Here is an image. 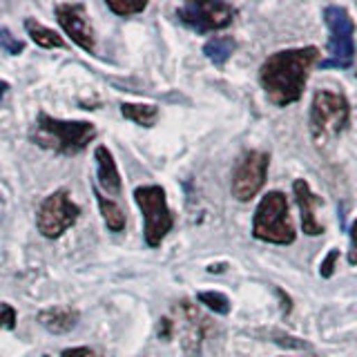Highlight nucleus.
<instances>
[{
	"mask_svg": "<svg viewBox=\"0 0 357 357\" xmlns=\"http://www.w3.org/2000/svg\"><path fill=\"white\" fill-rule=\"evenodd\" d=\"M324 20H326L331 38H328V52L331 56L321 61V70H349L355 63V22L349 16L346 7L328 5L324 9Z\"/></svg>",
	"mask_w": 357,
	"mask_h": 357,
	"instance_id": "6",
	"label": "nucleus"
},
{
	"mask_svg": "<svg viewBox=\"0 0 357 357\" xmlns=\"http://www.w3.org/2000/svg\"><path fill=\"white\" fill-rule=\"evenodd\" d=\"M25 29H27V36L43 50H56V47H63V45H65V40L54 29L45 27V25H40V22L31 20V18L25 20Z\"/></svg>",
	"mask_w": 357,
	"mask_h": 357,
	"instance_id": "17",
	"label": "nucleus"
},
{
	"mask_svg": "<svg viewBox=\"0 0 357 357\" xmlns=\"http://www.w3.org/2000/svg\"><path fill=\"white\" fill-rule=\"evenodd\" d=\"M176 16L185 27L195 29L197 33H208L226 29L237 16V9L219 0H190L176 9Z\"/></svg>",
	"mask_w": 357,
	"mask_h": 357,
	"instance_id": "8",
	"label": "nucleus"
},
{
	"mask_svg": "<svg viewBox=\"0 0 357 357\" xmlns=\"http://www.w3.org/2000/svg\"><path fill=\"white\" fill-rule=\"evenodd\" d=\"M268 165H271V154L268 152H243L232 170V197L237 201H250L259 195L268 178Z\"/></svg>",
	"mask_w": 357,
	"mask_h": 357,
	"instance_id": "9",
	"label": "nucleus"
},
{
	"mask_svg": "<svg viewBox=\"0 0 357 357\" xmlns=\"http://www.w3.org/2000/svg\"><path fill=\"white\" fill-rule=\"evenodd\" d=\"M0 328L14 331L16 328V310L9 304H0Z\"/></svg>",
	"mask_w": 357,
	"mask_h": 357,
	"instance_id": "22",
	"label": "nucleus"
},
{
	"mask_svg": "<svg viewBox=\"0 0 357 357\" xmlns=\"http://www.w3.org/2000/svg\"><path fill=\"white\" fill-rule=\"evenodd\" d=\"M237 50V40L232 36H215L204 45V54L215 65H223Z\"/></svg>",
	"mask_w": 357,
	"mask_h": 357,
	"instance_id": "18",
	"label": "nucleus"
},
{
	"mask_svg": "<svg viewBox=\"0 0 357 357\" xmlns=\"http://www.w3.org/2000/svg\"><path fill=\"white\" fill-rule=\"evenodd\" d=\"M197 299L217 315H228L230 312V299L223 293H217V290H204V293L197 295Z\"/></svg>",
	"mask_w": 357,
	"mask_h": 357,
	"instance_id": "19",
	"label": "nucleus"
},
{
	"mask_svg": "<svg viewBox=\"0 0 357 357\" xmlns=\"http://www.w3.org/2000/svg\"><path fill=\"white\" fill-rule=\"evenodd\" d=\"M0 47H3L5 52H9V54L18 56L22 50H25V43L18 40L9 29H0Z\"/></svg>",
	"mask_w": 357,
	"mask_h": 357,
	"instance_id": "21",
	"label": "nucleus"
},
{
	"mask_svg": "<svg viewBox=\"0 0 357 357\" xmlns=\"http://www.w3.org/2000/svg\"><path fill=\"white\" fill-rule=\"evenodd\" d=\"M94 197L98 201V210L100 215H103V221L109 232H123L126 230V212H123V208L116 204L114 199H109L105 195H100L98 190H94Z\"/></svg>",
	"mask_w": 357,
	"mask_h": 357,
	"instance_id": "15",
	"label": "nucleus"
},
{
	"mask_svg": "<svg viewBox=\"0 0 357 357\" xmlns=\"http://www.w3.org/2000/svg\"><path fill=\"white\" fill-rule=\"evenodd\" d=\"M121 114L128 121L137 123L141 128H152L159 121V107L156 105H145V103H123Z\"/></svg>",
	"mask_w": 357,
	"mask_h": 357,
	"instance_id": "16",
	"label": "nucleus"
},
{
	"mask_svg": "<svg viewBox=\"0 0 357 357\" xmlns=\"http://www.w3.org/2000/svg\"><path fill=\"white\" fill-rule=\"evenodd\" d=\"M349 237H351V250H349V264L351 266H357V219L351 223V232H349Z\"/></svg>",
	"mask_w": 357,
	"mask_h": 357,
	"instance_id": "24",
	"label": "nucleus"
},
{
	"mask_svg": "<svg viewBox=\"0 0 357 357\" xmlns=\"http://www.w3.org/2000/svg\"><path fill=\"white\" fill-rule=\"evenodd\" d=\"M61 357H92V349L87 346H78V349H65Z\"/></svg>",
	"mask_w": 357,
	"mask_h": 357,
	"instance_id": "26",
	"label": "nucleus"
},
{
	"mask_svg": "<svg viewBox=\"0 0 357 357\" xmlns=\"http://www.w3.org/2000/svg\"><path fill=\"white\" fill-rule=\"evenodd\" d=\"M134 201L143 212V237L150 248H159L172 232L174 217L167 208V197L161 185H139L134 190Z\"/></svg>",
	"mask_w": 357,
	"mask_h": 357,
	"instance_id": "5",
	"label": "nucleus"
},
{
	"mask_svg": "<svg viewBox=\"0 0 357 357\" xmlns=\"http://www.w3.org/2000/svg\"><path fill=\"white\" fill-rule=\"evenodd\" d=\"M54 14L63 31L76 43L78 47L94 54L96 50V33L89 25V16H87V7L83 3H61L54 7Z\"/></svg>",
	"mask_w": 357,
	"mask_h": 357,
	"instance_id": "10",
	"label": "nucleus"
},
{
	"mask_svg": "<svg viewBox=\"0 0 357 357\" xmlns=\"http://www.w3.org/2000/svg\"><path fill=\"white\" fill-rule=\"evenodd\" d=\"M107 7L112 14H116L121 18H128V16H134V14H141V11L148 7V3H130V0H107Z\"/></svg>",
	"mask_w": 357,
	"mask_h": 357,
	"instance_id": "20",
	"label": "nucleus"
},
{
	"mask_svg": "<svg viewBox=\"0 0 357 357\" xmlns=\"http://www.w3.org/2000/svg\"><path fill=\"white\" fill-rule=\"evenodd\" d=\"M351 126V105L344 94L319 89L310 103V137L315 143H324L349 130Z\"/></svg>",
	"mask_w": 357,
	"mask_h": 357,
	"instance_id": "4",
	"label": "nucleus"
},
{
	"mask_svg": "<svg viewBox=\"0 0 357 357\" xmlns=\"http://www.w3.org/2000/svg\"><path fill=\"white\" fill-rule=\"evenodd\" d=\"M319 61V50L308 47L275 52L259 67V83L273 105L286 107L304 96L310 70Z\"/></svg>",
	"mask_w": 357,
	"mask_h": 357,
	"instance_id": "1",
	"label": "nucleus"
},
{
	"mask_svg": "<svg viewBox=\"0 0 357 357\" xmlns=\"http://www.w3.org/2000/svg\"><path fill=\"white\" fill-rule=\"evenodd\" d=\"M310 357H317V355H310Z\"/></svg>",
	"mask_w": 357,
	"mask_h": 357,
	"instance_id": "30",
	"label": "nucleus"
},
{
	"mask_svg": "<svg viewBox=\"0 0 357 357\" xmlns=\"http://www.w3.org/2000/svg\"><path fill=\"white\" fill-rule=\"evenodd\" d=\"M29 139L33 145L54 154L76 156L96 139V128L89 121H61L50 116L47 112H40Z\"/></svg>",
	"mask_w": 357,
	"mask_h": 357,
	"instance_id": "2",
	"label": "nucleus"
},
{
	"mask_svg": "<svg viewBox=\"0 0 357 357\" xmlns=\"http://www.w3.org/2000/svg\"><path fill=\"white\" fill-rule=\"evenodd\" d=\"M172 333H174V321L172 319H167V317H163L161 321H159V335L163 340H170L172 337Z\"/></svg>",
	"mask_w": 357,
	"mask_h": 357,
	"instance_id": "25",
	"label": "nucleus"
},
{
	"mask_svg": "<svg viewBox=\"0 0 357 357\" xmlns=\"http://www.w3.org/2000/svg\"><path fill=\"white\" fill-rule=\"evenodd\" d=\"M43 357H50V355H43Z\"/></svg>",
	"mask_w": 357,
	"mask_h": 357,
	"instance_id": "29",
	"label": "nucleus"
},
{
	"mask_svg": "<svg viewBox=\"0 0 357 357\" xmlns=\"http://www.w3.org/2000/svg\"><path fill=\"white\" fill-rule=\"evenodd\" d=\"M252 237L275 245H290L295 241L297 232L293 219H290L288 199L284 192L273 190L261 199L252 217Z\"/></svg>",
	"mask_w": 357,
	"mask_h": 357,
	"instance_id": "3",
	"label": "nucleus"
},
{
	"mask_svg": "<svg viewBox=\"0 0 357 357\" xmlns=\"http://www.w3.org/2000/svg\"><path fill=\"white\" fill-rule=\"evenodd\" d=\"M7 87H9V85H7L5 81H0V98H3V96H5V92H7Z\"/></svg>",
	"mask_w": 357,
	"mask_h": 357,
	"instance_id": "27",
	"label": "nucleus"
},
{
	"mask_svg": "<svg viewBox=\"0 0 357 357\" xmlns=\"http://www.w3.org/2000/svg\"><path fill=\"white\" fill-rule=\"evenodd\" d=\"M38 324L43 328H47L54 335H63L70 333L78 319H81V312L72 306H54V308H45L38 312Z\"/></svg>",
	"mask_w": 357,
	"mask_h": 357,
	"instance_id": "14",
	"label": "nucleus"
},
{
	"mask_svg": "<svg viewBox=\"0 0 357 357\" xmlns=\"http://www.w3.org/2000/svg\"><path fill=\"white\" fill-rule=\"evenodd\" d=\"M293 195L297 201V208L301 212V230L308 237H317L324 234V223L317 219V210L321 206V199L312 192L306 178H295L293 181Z\"/></svg>",
	"mask_w": 357,
	"mask_h": 357,
	"instance_id": "12",
	"label": "nucleus"
},
{
	"mask_svg": "<svg viewBox=\"0 0 357 357\" xmlns=\"http://www.w3.org/2000/svg\"><path fill=\"white\" fill-rule=\"evenodd\" d=\"M78 208L67 190H56L43 201L36 215V228L45 239H59L78 221Z\"/></svg>",
	"mask_w": 357,
	"mask_h": 357,
	"instance_id": "7",
	"label": "nucleus"
},
{
	"mask_svg": "<svg viewBox=\"0 0 357 357\" xmlns=\"http://www.w3.org/2000/svg\"><path fill=\"white\" fill-rule=\"evenodd\" d=\"M223 268H226V266H210V268H208V271H210V273H221V271H223Z\"/></svg>",
	"mask_w": 357,
	"mask_h": 357,
	"instance_id": "28",
	"label": "nucleus"
},
{
	"mask_svg": "<svg viewBox=\"0 0 357 357\" xmlns=\"http://www.w3.org/2000/svg\"><path fill=\"white\" fill-rule=\"evenodd\" d=\"M337 259H340V250L337 248H333L328 255H326V259L321 261V277L324 279H328L331 275H333V271H335V264H337Z\"/></svg>",
	"mask_w": 357,
	"mask_h": 357,
	"instance_id": "23",
	"label": "nucleus"
},
{
	"mask_svg": "<svg viewBox=\"0 0 357 357\" xmlns=\"http://www.w3.org/2000/svg\"><path fill=\"white\" fill-rule=\"evenodd\" d=\"M94 159H96V167H98V185L105 190L107 195L116 197L121 195V172L116 167V161L112 152L105 148V145H98L96 152H94Z\"/></svg>",
	"mask_w": 357,
	"mask_h": 357,
	"instance_id": "13",
	"label": "nucleus"
},
{
	"mask_svg": "<svg viewBox=\"0 0 357 357\" xmlns=\"http://www.w3.org/2000/svg\"><path fill=\"white\" fill-rule=\"evenodd\" d=\"M181 317V346L188 357H199L201 346L206 340V319L199 315V310L190 301H178L176 306Z\"/></svg>",
	"mask_w": 357,
	"mask_h": 357,
	"instance_id": "11",
	"label": "nucleus"
}]
</instances>
